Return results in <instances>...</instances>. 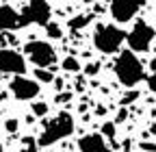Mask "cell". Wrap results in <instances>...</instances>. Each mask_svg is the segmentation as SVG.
Instances as JSON below:
<instances>
[{
    "mask_svg": "<svg viewBox=\"0 0 156 152\" xmlns=\"http://www.w3.org/2000/svg\"><path fill=\"white\" fill-rule=\"evenodd\" d=\"M39 81L28 78L24 74H15V78L11 81V93L17 100H33L39 96Z\"/></svg>",
    "mask_w": 156,
    "mask_h": 152,
    "instance_id": "obj_8",
    "label": "cell"
},
{
    "mask_svg": "<svg viewBox=\"0 0 156 152\" xmlns=\"http://www.w3.org/2000/svg\"><path fill=\"white\" fill-rule=\"evenodd\" d=\"M147 87H150V91H154V93H156V72L147 78Z\"/></svg>",
    "mask_w": 156,
    "mask_h": 152,
    "instance_id": "obj_23",
    "label": "cell"
},
{
    "mask_svg": "<svg viewBox=\"0 0 156 152\" xmlns=\"http://www.w3.org/2000/svg\"><path fill=\"white\" fill-rule=\"evenodd\" d=\"M154 37H156V31L152 24H147L145 20H136L132 31L126 35V42H128L132 52H147Z\"/></svg>",
    "mask_w": 156,
    "mask_h": 152,
    "instance_id": "obj_6",
    "label": "cell"
},
{
    "mask_svg": "<svg viewBox=\"0 0 156 152\" xmlns=\"http://www.w3.org/2000/svg\"><path fill=\"white\" fill-rule=\"evenodd\" d=\"M136 98H139V91H134V89H132V91H128L126 96L122 98V104H130V102H134Z\"/></svg>",
    "mask_w": 156,
    "mask_h": 152,
    "instance_id": "obj_20",
    "label": "cell"
},
{
    "mask_svg": "<svg viewBox=\"0 0 156 152\" xmlns=\"http://www.w3.org/2000/svg\"><path fill=\"white\" fill-rule=\"evenodd\" d=\"M61 67H63L65 72H78V70H80V63H78L76 56H65L63 63H61Z\"/></svg>",
    "mask_w": 156,
    "mask_h": 152,
    "instance_id": "obj_14",
    "label": "cell"
},
{
    "mask_svg": "<svg viewBox=\"0 0 156 152\" xmlns=\"http://www.w3.org/2000/svg\"><path fill=\"white\" fill-rule=\"evenodd\" d=\"M50 17H52V7L48 0H30L24 7V11L20 13V26H28V24L46 26Z\"/></svg>",
    "mask_w": 156,
    "mask_h": 152,
    "instance_id": "obj_5",
    "label": "cell"
},
{
    "mask_svg": "<svg viewBox=\"0 0 156 152\" xmlns=\"http://www.w3.org/2000/svg\"><path fill=\"white\" fill-rule=\"evenodd\" d=\"M78 150L80 152H111L102 132H91V135L80 137L78 139Z\"/></svg>",
    "mask_w": 156,
    "mask_h": 152,
    "instance_id": "obj_10",
    "label": "cell"
},
{
    "mask_svg": "<svg viewBox=\"0 0 156 152\" xmlns=\"http://www.w3.org/2000/svg\"><path fill=\"white\" fill-rule=\"evenodd\" d=\"M26 61L17 50L0 48V74H24Z\"/></svg>",
    "mask_w": 156,
    "mask_h": 152,
    "instance_id": "obj_9",
    "label": "cell"
},
{
    "mask_svg": "<svg viewBox=\"0 0 156 152\" xmlns=\"http://www.w3.org/2000/svg\"><path fill=\"white\" fill-rule=\"evenodd\" d=\"M33 115L35 118H46L48 115V104L46 102H33Z\"/></svg>",
    "mask_w": 156,
    "mask_h": 152,
    "instance_id": "obj_16",
    "label": "cell"
},
{
    "mask_svg": "<svg viewBox=\"0 0 156 152\" xmlns=\"http://www.w3.org/2000/svg\"><path fill=\"white\" fill-rule=\"evenodd\" d=\"M98 72H100V63L91 61V63H87V65H85V74H87V76H95Z\"/></svg>",
    "mask_w": 156,
    "mask_h": 152,
    "instance_id": "obj_19",
    "label": "cell"
},
{
    "mask_svg": "<svg viewBox=\"0 0 156 152\" xmlns=\"http://www.w3.org/2000/svg\"><path fill=\"white\" fill-rule=\"evenodd\" d=\"M5 98H7V93H5V91H0V102H2Z\"/></svg>",
    "mask_w": 156,
    "mask_h": 152,
    "instance_id": "obj_25",
    "label": "cell"
},
{
    "mask_svg": "<svg viewBox=\"0 0 156 152\" xmlns=\"http://www.w3.org/2000/svg\"><path fill=\"white\" fill-rule=\"evenodd\" d=\"M46 35L50 37V39H61V37H63L61 26L54 24V22H48V24H46Z\"/></svg>",
    "mask_w": 156,
    "mask_h": 152,
    "instance_id": "obj_15",
    "label": "cell"
},
{
    "mask_svg": "<svg viewBox=\"0 0 156 152\" xmlns=\"http://www.w3.org/2000/svg\"><path fill=\"white\" fill-rule=\"evenodd\" d=\"M126 118H128V111H126V109H122L119 113H117V118H115V124H122V122H126Z\"/></svg>",
    "mask_w": 156,
    "mask_h": 152,
    "instance_id": "obj_22",
    "label": "cell"
},
{
    "mask_svg": "<svg viewBox=\"0 0 156 152\" xmlns=\"http://www.w3.org/2000/svg\"><path fill=\"white\" fill-rule=\"evenodd\" d=\"M126 42V31H122L115 24H98L93 33V46L95 50H100L104 54H113L122 48Z\"/></svg>",
    "mask_w": 156,
    "mask_h": 152,
    "instance_id": "obj_3",
    "label": "cell"
},
{
    "mask_svg": "<svg viewBox=\"0 0 156 152\" xmlns=\"http://www.w3.org/2000/svg\"><path fill=\"white\" fill-rule=\"evenodd\" d=\"M35 81H39V83H54V74L50 72V67H37L35 70Z\"/></svg>",
    "mask_w": 156,
    "mask_h": 152,
    "instance_id": "obj_13",
    "label": "cell"
},
{
    "mask_svg": "<svg viewBox=\"0 0 156 152\" xmlns=\"http://www.w3.org/2000/svg\"><path fill=\"white\" fill-rule=\"evenodd\" d=\"M115 74H117V78H119V83L128 89L136 87L145 78L143 65H141L139 56L132 50H122L119 52V56H117V61H115Z\"/></svg>",
    "mask_w": 156,
    "mask_h": 152,
    "instance_id": "obj_2",
    "label": "cell"
},
{
    "mask_svg": "<svg viewBox=\"0 0 156 152\" xmlns=\"http://www.w3.org/2000/svg\"><path fill=\"white\" fill-rule=\"evenodd\" d=\"M22 152H39V150H37V146H35V143H28V148H24Z\"/></svg>",
    "mask_w": 156,
    "mask_h": 152,
    "instance_id": "obj_24",
    "label": "cell"
},
{
    "mask_svg": "<svg viewBox=\"0 0 156 152\" xmlns=\"http://www.w3.org/2000/svg\"><path fill=\"white\" fill-rule=\"evenodd\" d=\"M147 0H111V15L115 22L126 24L141 11V7Z\"/></svg>",
    "mask_w": 156,
    "mask_h": 152,
    "instance_id": "obj_7",
    "label": "cell"
},
{
    "mask_svg": "<svg viewBox=\"0 0 156 152\" xmlns=\"http://www.w3.org/2000/svg\"><path fill=\"white\" fill-rule=\"evenodd\" d=\"M154 52H156V46H154Z\"/></svg>",
    "mask_w": 156,
    "mask_h": 152,
    "instance_id": "obj_28",
    "label": "cell"
},
{
    "mask_svg": "<svg viewBox=\"0 0 156 152\" xmlns=\"http://www.w3.org/2000/svg\"><path fill=\"white\" fill-rule=\"evenodd\" d=\"M72 100V91H63V93H56V102L61 104V102H67Z\"/></svg>",
    "mask_w": 156,
    "mask_h": 152,
    "instance_id": "obj_21",
    "label": "cell"
},
{
    "mask_svg": "<svg viewBox=\"0 0 156 152\" xmlns=\"http://www.w3.org/2000/svg\"><path fill=\"white\" fill-rule=\"evenodd\" d=\"M72 132H74V118H72V113L61 111L56 118L44 122V130H41V135L37 137V146L39 148L54 146L56 141L69 137Z\"/></svg>",
    "mask_w": 156,
    "mask_h": 152,
    "instance_id": "obj_1",
    "label": "cell"
},
{
    "mask_svg": "<svg viewBox=\"0 0 156 152\" xmlns=\"http://www.w3.org/2000/svg\"><path fill=\"white\" fill-rule=\"evenodd\" d=\"M24 52L35 67H54L56 65V50L48 42H41V39L26 42Z\"/></svg>",
    "mask_w": 156,
    "mask_h": 152,
    "instance_id": "obj_4",
    "label": "cell"
},
{
    "mask_svg": "<svg viewBox=\"0 0 156 152\" xmlns=\"http://www.w3.org/2000/svg\"><path fill=\"white\" fill-rule=\"evenodd\" d=\"M17 128H20V122H17L15 118H9V120L5 122V130H7V132H11V135H15Z\"/></svg>",
    "mask_w": 156,
    "mask_h": 152,
    "instance_id": "obj_18",
    "label": "cell"
},
{
    "mask_svg": "<svg viewBox=\"0 0 156 152\" xmlns=\"http://www.w3.org/2000/svg\"><path fill=\"white\" fill-rule=\"evenodd\" d=\"M91 20H93V13H78L67 22V26H69V31H83Z\"/></svg>",
    "mask_w": 156,
    "mask_h": 152,
    "instance_id": "obj_12",
    "label": "cell"
},
{
    "mask_svg": "<svg viewBox=\"0 0 156 152\" xmlns=\"http://www.w3.org/2000/svg\"><path fill=\"white\" fill-rule=\"evenodd\" d=\"M83 2H87V5H91V2H98V0H83Z\"/></svg>",
    "mask_w": 156,
    "mask_h": 152,
    "instance_id": "obj_26",
    "label": "cell"
},
{
    "mask_svg": "<svg viewBox=\"0 0 156 152\" xmlns=\"http://www.w3.org/2000/svg\"><path fill=\"white\" fill-rule=\"evenodd\" d=\"M100 132H102L104 137H108V139H115V122H106Z\"/></svg>",
    "mask_w": 156,
    "mask_h": 152,
    "instance_id": "obj_17",
    "label": "cell"
},
{
    "mask_svg": "<svg viewBox=\"0 0 156 152\" xmlns=\"http://www.w3.org/2000/svg\"><path fill=\"white\" fill-rule=\"evenodd\" d=\"M0 152H5V148H2V143H0Z\"/></svg>",
    "mask_w": 156,
    "mask_h": 152,
    "instance_id": "obj_27",
    "label": "cell"
},
{
    "mask_svg": "<svg viewBox=\"0 0 156 152\" xmlns=\"http://www.w3.org/2000/svg\"><path fill=\"white\" fill-rule=\"evenodd\" d=\"M20 28V13L11 5H0V33Z\"/></svg>",
    "mask_w": 156,
    "mask_h": 152,
    "instance_id": "obj_11",
    "label": "cell"
}]
</instances>
